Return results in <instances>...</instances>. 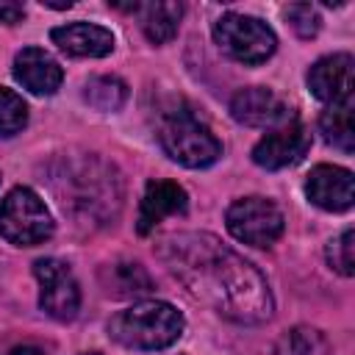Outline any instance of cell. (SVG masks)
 Returning <instances> with one entry per match:
<instances>
[{"label":"cell","instance_id":"1","mask_svg":"<svg viewBox=\"0 0 355 355\" xmlns=\"http://www.w3.org/2000/svg\"><path fill=\"white\" fill-rule=\"evenodd\" d=\"M158 255L191 297L211 305L236 324H261L272 316L275 300L266 277L211 233L166 236Z\"/></svg>","mask_w":355,"mask_h":355},{"label":"cell","instance_id":"2","mask_svg":"<svg viewBox=\"0 0 355 355\" xmlns=\"http://www.w3.org/2000/svg\"><path fill=\"white\" fill-rule=\"evenodd\" d=\"M183 313L161 300L136 302L108 322V336L128 349H166L183 336Z\"/></svg>","mask_w":355,"mask_h":355},{"label":"cell","instance_id":"3","mask_svg":"<svg viewBox=\"0 0 355 355\" xmlns=\"http://www.w3.org/2000/svg\"><path fill=\"white\" fill-rule=\"evenodd\" d=\"M158 141L172 161L189 169L211 166L222 155V141L214 136V130L186 108H175L164 114L158 125Z\"/></svg>","mask_w":355,"mask_h":355},{"label":"cell","instance_id":"4","mask_svg":"<svg viewBox=\"0 0 355 355\" xmlns=\"http://www.w3.org/2000/svg\"><path fill=\"white\" fill-rule=\"evenodd\" d=\"M55 230V222L44 200L28 189H11L0 202V236L14 247H36L47 241Z\"/></svg>","mask_w":355,"mask_h":355},{"label":"cell","instance_id":"5","mask_svg":"<svg viewBox=\"0 0 355 355\" xmlns=\"http://www.w3.org/2000/svg\"><path fill=\"white\" fill-rule=\"evenodd\" d=\"M214 42L239 64H263L277 47V36L263 19L236 11H227L214 22Z\"/></svg>","mask_w":355,"mask_h":355},{"label":"cell","instance_id":"6","mask_svg":"<svg viewBox=\"0 0 355 355\" xmlns=\"http://www.w3.org/2000/svg\"><path fill=\"white\" fill-rule=\"evenodd\" d=\"M225 225L236 241L250 247H272L283 236V211L266 197H241L236 200L227 214Z\"/></svg>","mask_w":355,"mask_h":355},{"label":"cell","instance_id":"7","mask_svg":"<svg viewBox=\"0 0 355 355\" xmlns=\"http://www.w3.org/2000/svg\"><path fill=\"white\" fill-rule=\"evenodd\" d=\"M33 275L39 280V308L58 322L75 319L80 311V288L72 269L58 258H39Z\"/></svg>","mask_w":355,"mask_h":355},{"label":"cell","instance_id":"8","mask_svg":"<svg viewBox=\"0 0 355 355\" xmlns=\"http://www.w3.org/2000/svg\"><path fill=\"white\" fill-rule=\"evenodd\" d=\"M311 150V133L302 122L291 119L280 128H272L252 147V161L263 169H286L305 158Z\"/></svg>","mask_w":355,"mask_h":355},{"label":"cell","instance_id":"9","mask_svg":"<svg viewBox=\"0 0 355 355\" xmlns=\"http://www.w3.org/2000/svg\"><path fill=\"white\" fill-rule=\"evenodd\" d=\"M230 116L241 125L250 128H280L294 119V111L272 92L263 86H247L239 89L230 97Z\"/></svg>","mask_w":355,"mask_h":355},{"label":"cell","instance_id":"10","mask_svg":"<svg viewBox=\"0 0 355 355\" xmlns=\"http://www.w3.org/2000/svg\"><path fill=\"white\" fill-rule=\"evenodd\" d=\"M305 197L330 214L349 211L355 202V183L352 172L336 164H316L305 178Z\"/></svg>","mask_w":355,"mask_h":355},{"label":"cell","instance_id":"11","mask_svg":"<svg viewBox=\"0 0 355 355\" xmlns=\"http://www.w3.org/2000/svg\"><path fill=\"white\" fill-rule=\"evenodd\" d=\"M308 89L316 100L322 103H344L352 100V89H355V61L349 53H333L319 58L311 69H308Z\"/></svg>","mask_w":355,"mask_h":355},{"label":"cell","instance_id":"12","mask_svg":"<svg viewBox=\"0 0 355 355\" xmlns=\"http://www.w3.org/2000/svg\"><path fill=\"white\" fill-rule=\"evenodd\" d=\"M186 211H189V194L183 186H178L172 180H150L141 194V202H139L136 230H139V236H147L166 216H180Z\"/></svg>","mask_w":355,"mask_h":355},{"label":"cell","instance_id":"13","mask_svg":"<svg viewBox=\"0 0 355 355\" xmlns=\"http://www.w3.org/2000/svg\"><path fill=\"white\" fill-rule=\"evenodd\" d=\"M14 80L28 89L31 94H39V97H47V94H55L61 80H64V72L58 67V61L42 50V47H22L17 55H14Z\"/></svg>","mask_w":355,"mask_h":355},{"label":"cell","instance_id":"14","mask_svg":"<svg viewBox=\"0 0 355 355\" xmlns=\"http://www.w3.org/2000/svg\"><path fill=\"white\" fill-rule=\"evenodd\" d=\"M53 44L75 58H103L114 50V33L94 22H69L50 31Z\"/></svg>","mask_w":355,"mask_h":355},{"label":"cell","instance_id":"15","mask_svg":"<svg viewBox=\"0 0 355 355\" xmlns=\"http://www.w3.org/2000/svg\"><path fill=\"white\" fill-rule=\"evenodd\" d=\"M100 286H103V291L108 297L128 300V297L147 294L153 288V277L136 261H114V263H103V269H100Z\"/></svg>","mask_w":355,"mask_h":355},{"label":"cell","instance_id":"16","mask_svg":"<svg viewBox=\"0 0 355 355\" xmlns=\"http://www.w3.org/2000/svg\"><path fill=\"white\" fill-rule=\"evenodd\" d=\"M139 19H141V31L153 44H164L178 33L180 17H183V6L180 3H141L139 6Z\"/></svg>","mask_w":355,"mask_h":355},{"label":"cell","instance_id":"17","mask_svg":"<svg viewBox=\"0 0 355 355\" xmlns=\"http://www.w3.org/2000/svg\"><path fill=\"white\" fill-rule=\"evenodd\" d=\"M319 130L324 133L327 144L338 147L341 153L355 150V119H352V100L330 103L319 116Z\"/></svg>","mask_w":355,"mask_h":355},{"label":"cell","instance_id":"18","mask_svg":"<svg viewBox=\"0 0 355 355\" xmlns=\"http://www.w3.org/2000/svg\"><path fill=\"white\" fill-rule=\"evenodd\" d=\"M272 355H333V347L322 330L297 324L277 338Z\"/></svg>","mask_w":355,"mask_h":355},{"label":"cell","instance_id":"19","mask_svg":"<svg viewBox=\"0 0 355 355\" xmlns=\"http://www.w3.org/2000/svg\"><path fill=\"white\" fill-rule=\"evenodd\" d=\"M83 100L108 114V111H119L122 103L128 100V86L116 78V75H97V78H89L86 86H83Z\"/></svg>","mask_w":355,"mask_h":355},{"label":"cell","instance_id":"20","mask_svg":"<svg viewBox=\"0 0 355 355\" xmlns=\"http://www.w3.org/2000/svg\"><path fill=\"white\" fill-rule=\"evenodd\" d=\"M25 125H28V103L17 92L0 86V136H17Z\"/></svg>","mask_w":355,"mask_h":355},{"label":"cell","instance_id":"21","mask_svg":"<svg viewBox=\"0 0 355 355\" xmlns=\"http://www.w3.org/2000/svg\"><path fill=\"white\" fill-rule=\"evenodd\" d=\"M324 255H327V263L333 272L352 277L355 275V230L347 227V230H341V236L330 239Z\"/></svg>","mask_w":355,"mask_h":355},{"label":"cell","instance_id":"22","mask_svg":"<svg viewBox=\"0 0 355 355\" xmlns=\"http://www.w3.org/2000/svg\"><path fill=\"white\" fill-rule=\"evenodd\" d=\"M283 17L300 39H313L322 28V17L311 3H291V6L283 8Z\"/></svg>","mask_w":355,"mask_h":355},{"label":"cell","instance_id":"23","mask_svg":"<svg viewBox=\"0 0 355 355\" xmlns=\"http://www.w3.org/2000/svg\"><path fill=\"white\" fill-rule=\"evenodd\" d=\"M22 17H25L22 6H17V3H3L0 6V22L3 25H17V22H22Z\"/></svg>","mask_w":355,"mask_h":355},{"label":"cell","instance_id":"24","mask_svg":"<svg viewBox=\"0 0 355 355\" xmlns=\"http://www.w3.org/2000/svg\"><path fill=\"white\" fill-rule=\"evenodd\" d=\"M8 355H44V352L36 349V347H17V349H11Z\"/></svg>","mask_w":355,"mask_h":355},{"label":"cell","instance_id":"25","mask_svg":"<svg viewBox=\"0 0 355 355\" xmlns=\"http://www.w3.org/2000/svg\"><path fill=\"white\" fill-rule=\"evenodd\" d=\"M78 355H97V352H78Z\"/></svg>","mask_w":355,"mask_h":355}]
</instances>
